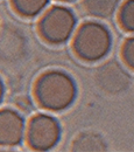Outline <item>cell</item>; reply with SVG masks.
Listing matches in <instances>:
<instances>
[{"label": "cell", "mask_w": 134, "mask_h": 152, "mask_svg": "<svg viewBox=\"0 0 134 152\" xmlns=\"http://www.w3.org/2000/svg\"><path fill=\"white\" fill-rule=\"evenodd\" d=\"M97 84L107 94H120L131 84V76L118 62L110 61L99 67L96 74Z\"/></svg>", "instance_id": "5"}, {"label": "cell", "mask_w": 134, "mask_h": 152, "mask_svg": "<svg viewBox=\"0 0 134 152\" xmlns=\"http://www.w3.org/2000/svg\"><path fill=\"white\" fill-rule=\"evenodd\" d=\"M26 137L30 149L35 151H48L58 143L61 128L53 116L38 114L29 121Z\"/></svg>", "instance_id": "4"}, {"label": "cell", "mask_w": 134, "mask_h": 152, "mask_svg": "<svg viewBox=\"0 0 134 152\" xmlns=\"http://www.w3.org/2000/svg\"><path fill=\"white\" fill-rule=\"evenodd\" d=\"M26 124L23 117L15 110H0V146H17L26 134Z\"/></svg>", "instance_id": "6"}, {"label": "cell", "mask_w": 134, "mask_h": 152, "mask_svg": "<svg viewBox=\"0 0 134 152\" xmlns=\"http://www.w3.org/2000/svg\"><path fill=\"white\" fill-rule=\"evenodd\" d=\"M72 151L78 152H96V151H106L107 144L105 139L96 132L86 131L77 136L76 139L71 146Z\"/></svg>", "instance_id": "7"}, {"label": "cell", "mask_w": 134, "mask_h": 152, "mask_svg": "<svg viewBox=\"0 0 134 152\" xmlns=\"http://www.w3.org/2000/svg\"><path fill=\"white\" fill-rule=\"evenodd\" d=\"M122 58L125 63L134 69V37L126 40L122 46Z\"/></svg>", "instance_id": "11"}, {"label": "cell", "mask_w": 134, "mask_h": 152, "mask_svg": "<svg viewBox=\"0 0 134 152\" xmlns=\"http://www.w3.org/2000/svg\"><path fill=\"white\" fill-rule=\"evenodd\" d=\"M76 26L74 12L63 6L51 7L38 23L40 34L50 43H63L72 35Z\"/></svg>", "instance_id": "3"}, {"label": "cell", "mask_w": 134, "mask_h": 152, "mask_svg": "<svg viewBox=\"0 0 134 152\" xmlns=\"http://www.w3.org/2000/svg\"><path fill=\"white\" fill-rule=\"evenodd\" d=\"M35 97L38 104L47 110H64L75 101L76 84L67 73L48 72L36 81Z\"/></svg>", "instance_id": "1"}, {"label": "cell", "mask_w": 134, "mask_h": 152, "mask_svg": "<svg viewBox=\"0 0 134 152\" xmlns=\"http://www.w3.org/2000/svg\"><path fill=\"white\" fill-rule=\"evenodd\" d=\"M62 1H70V0H62Z\"/></svg>", "instance_id": "13"}, {"label": "cell", "mask_w": 134, "mask_h": 152, "mask_svg": "<svg viewBox=\"0 0 134 152\" xmlns=\"http://www.w3.org/2000/svg\"><path fill=\"white\" fill-rule=\"evenodd\" d=\"M120 0H83L85 11L96 18L106 19L114 14Z\"/></svg>", "instance_id": "8"}, {"label": "cell", "mask_w": 134, "mask_h": 152, "mask_svg": "<svg viewBox=\"0 0 134 152\" xmlns=\"http://www.w3.org/2000/svg\"><path fill=\"white\" fill-rule=\"evenodd\" d=\"M111 33L101 23L85 22L77 31L74 40V49L80 58L85 61H98L111 49Z\"/></svg>", "instance_id": "2"}, {"label": "cell", "mask_w": 134, "mask_h": 152, "mask_svg": "<svg viewBox=\"0 0 134 152\" xmlns=\"http://www.w3.org/2000/svg\"><path fill=\"white\" fill-rule=\"evenodd\" d=\"M49 0H12L14 10L23 17H35L41 13Z\"/></svg>", "instance_id": "9"}, {"label": "cell", "mask_w": 134, "mask_h": 152, "mask_svg": "<svg viewBox=\"0 0 134 152\" xmlns=\"http://www.w3.org/2000/svg\"><path fill=\"white\" fill-rule=\"evenodd\" d=\"M119 22L128 32H134V0H126L119 11Z\"/></svg>", "instance_id": "10"}, {"label": "cell", "mask_w": 134, "mask_h": 152, "mask_svg": "<svg viewBox=\"0 0 134 152\" xmlns=\"http://www.w3.org/2000/svg\"><path fill=\"white\" fill-rule=\"evenodd\" d=\"M4 93H5L4 83H2V81L0 80V103H1V101H2V98H4Z\"/></svg>", "instance_id": "12"}]
</instances>
